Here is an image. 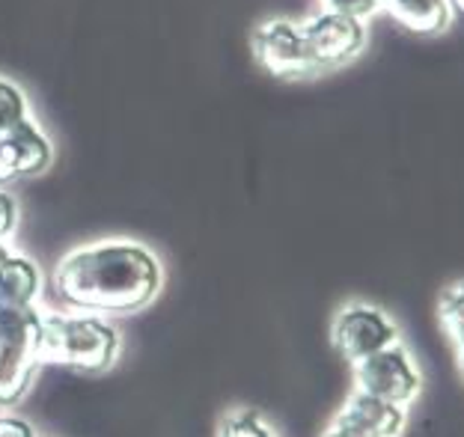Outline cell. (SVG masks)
<instances>
[{
	"label": "cell",
	"mask_w": 464,
	"mask_h": 437,
	"mask_svg": "<svg viewBox=\"0 0 464 437\" xmlns=\"http://www.w3.org/2000/svg\"><path fill=\"white\" fill-rule=\"evenodd\" d=\"M54 286L63 301L81 313H137L161 289V265L143 244H90L57 262Z\"/></svg>",
	"instance_id": "cell-1"
},
{
	"label": "cell",
	"mask_w": 464,
	"mask_h": 437,
	"mask_svg": "<svg viewBox=\"0 0 464 437\" xmlns=\"http://www.w3.org/2000/svg\"><path fill=\"white\" fill-rule=\"evenodd\" d=\"M120 357L116 327L92 313H48L42 316L39 360L78 372H104Z\"/></svg>",
	"instance_id": "cell-2"
},
{
	"label": "cell",
	"mask_w": 464,
	"mask_h": 437,
	"mask_svg": "<svg viewBox=\"0 0 464 437\" xmlns=\"http://www.w3.org/2000/svg\"><path fill=\"white\" fill-rule=\"evenodd\" d=\"M354 390L393 402L399 408H411L423 393V372H420L411 348L399 339V343L375 351L372 357L354 364Z\"/></svg>",
	"instance_id": "cell-3"
},
{
	"label": "cell",
	"mask_w": 464,
	"mask_h": 437,
	"mask_svg": "<svg viewBox=\"0 0 464 437\" xmlns=\"http://www.w3.org/2000/svg\"><path fill=\"white\" fill-rule=\"evenodd\" d=\"M399 339H402V334H399L393 316L366 301H348L336 310L331 322V345L352 366L372 357L375 351L399 343Z\"/></svg>",
	"instance_id": "cell-4"
},
{
	"label": "cell",
	"mask_w": 464,
	"mask_h": 437,
	"mask_svg": "<svg viewBox=\"0 0 464 437\" xmlns=\"http://www.w3.org/2000/svg\"><path fill=\"white\" fill-rule=\"evenodd\" d=\"M253 57L262 69L280 81H298L313 74V63L304 45V30L286 18H271L253 30Z\"/></svg>",
	"instance_id": "cell-5"
},
{
	"label": "cell",
	"mask_w": 464,
	"mask_h": 437,
	"mask_svg": "<svg viewBox=\"0 0 464 437\" xmlns=\"http://www.w3.org/2000/svg\"><path fill=\"white\" fill-rule=\"evenodd\" d=\"M301 30H304V45H307V57L315 72L343 66V63L361 54L366 45L363 21L331 13V9L307 21Z\"/></svg>",
	"instance_id": "cell-6"
},
{
	"label": "cell",
	"mask_w": 464,
	"mask_h": 437,
	"mask_svg": "<svg viewBox=\"0 0 464 437\" xmlns=\"http://www.w3.org/2000/svg\"><path fill=\"white\" fill-rule=\"evenodd\" d=\"M408 408H399L393 402H384L369 393L354 390L345 399L340 413L334 417L336 425H345L363 437H402L408 429Z\"/></svg>",
	"instance_id": "cell-7"
},
{
	"label": "cell",
	"mask_w": 464,
	"mask_h": 437,
	"mask_svg": "<svg viewBox=\"0 0 464 437\" xmlns=\"http://www.w3.org/2000/svg\"><path fill=\"white\" fill-rule=\"evenodd\" d=\"M51 164V143L39 128L24 120L0 137V179L36 176Z\"/></svg>",
	"instance_id": "cell-8"
},
{
	"label": "cell",
	"mask_w": 464,
	"mask_h": 437,
	"mask_svg": "<svg viewBox=\"0 0 464 437\" xmlns=\"http://www.w3.org/2000/svg\"><path fill=\"white\" fill-rule=\"evenodd\" d=\"M39 366V351L0 343V408H15L27 396Z\"/></svg>",
	"instance_id": "cell-9"
},
{
	"label": "cell",
	"mask_w": 464,
	"mask_h": 437,
	"mask_svg": "<svg viewBox=\"0 0 464 437\" xmlns=\"http://www.w3.org/2000/svg\"><path fill=\"white\" fill-rule=\"evenodd\" d=\"M387 13L402 27L423 36L444 34L452 21L450 0H387Z\"/></svg>",
	"instance_id": "cell-10"
},
{
	"label": "cell",
	"mask_w": 464,
	"mask_h": 437,
	"mask_svg": "<svg viewBox=\"0 0 464 437\" xmlns=\"http://www.w3.org/2000/svg\"><path fill=\"white\" fill-rule=\"evenodd\" d=\"M42 289V274L27 256L9 253L0 265V304H36Z\"/></svg>",
	"instance_id": "cell-11"
},
{
	"label": "cell",
	"mask_w": 464,
	"mask_h": 437,
	"mask_svg": "<svg viewBox=\"0 0 464 437\" xmlns=\"http://www.w3.org/2000/svg\"><path fill=\"white\" fill-rule=\"evenodd\" d=\"M438 322L456 351H464V280L438 295Z\"/></svg>",
	"instance_id": "cell-12"
},
{
	"label": "cell",
	"mask_w": 464,
	"mask_h": 437,
	"mask_svg": "<svg viewBox=\"0 0 464 437\" xmlns=\"http://www.w3.org/2000/svg\"><path fill=\"white\" fill-rule=\"evenodd\" d=\"M218 437H274V429L259 411L238 408L229 411L218 425Z\"/></svg>",
	"instance_id": "cell-13"
},
{
	"label": "cell",
	"mask_w": 464,
	"mask_h": 437,
	"mask_svg": "<svg viewBox=\"0 0 464 437\" xmlns=\"http://www.w3.org/2000/svg\"><path fill=\"white\" fill-rule=\"evenodd\" d=\"M27 120V102L9 81H0V137Z\"/></svg>",
	"instance_id": "cell-14"
},
{
	"label": "cell",
	"mask_w": 464,
	"mask_h": 437,
	"mask_svg": "<svg viewBox=\"0 0 464 437\" xmlns=\"http://www.w3.org/2000/svg\"><path fill=\"white\" fill-rule=\"evenodd\" d=\"M378 6H382V0H328L331 13H340V15L357 18V21H363L366 15H372Z\"/></svg>",
	"instance_id": "cell-15"
},
{
	"label": "cell",
	"mask_w": 464,
	"mask_h": 437,
	"mask_svg": "<svg viewBox=\"0 0 464 437\" xmlns=\"http://www.w3.org/2000/svg\"><path fill=\"white\" fill-rule=\"evenodd\" d=\"M15 220H18V206L15 199L6 194V190H0V241H4L9 232L15 229Z\"/></svg>",
	"instance_id": "cell-16"
},
{
	"label": "cell",
	"mask_w": 464,
	"mask_h": 437,
	"mask_svg": "<svg viewBox=\"0 0 464 437\" xmlns=\"http://www.w3.org/2000/svg\"><path fill=\"white\" fill-rule=\"evenodd\" d=\"M0 437H36V429L13 413H0Z\"/></svg>",
	"instance_id": "cell-17"
},
{
	"label": "cell",
	"mask_w": 464,
	"mask_h": 437,
	"mask_svg": "<svg viewBox=\"0 0 464 437\" xmlns=\"http://www.w3.org/2000/svg\"><path fill=\"white\" fill-rule=\"evenodd\" d=\"M322 437H363V434H357V432H352V429H345V425H336V422H331V429L324 432Z\"/></svg>",
	"instance_id": "cell-18"
},
{
	"label": "cell",
	"mask_w": 464,
	"mask_h": 437,
	"mask_svg": "<svg viewBox=\"0 0 464 437\" xmlns=\"http://www.w3.org/2000/svg\"><path fill=\"white\" fill-rule=\"evenodd\" d=\"M9 253H13V250H9V248H6V244H4V241H0V265H4V262H6V256H9Z\"/></svg>",
	"instance_id": "cell-19"
},
{
	"label": "cell",
	"mask_w": 464,
	"mask_h": 437,
	"mask_svg": "<svg viewBox=\"0 0 464 437\" xmlns=\"http://www.w3.org/2000/svg\"><path fill=\"white\" fill-rule=\"evenodd\" d=\"M452 9H459V13H464V0H450Z\"/></svg>",
	"instance_id": "cell-20"
},
{
	"label": "cell",
	"mask_w": 464,
	"mask_h": 437,
	"mask_svg": "<svg viewBox=\"0 0 464 437\" xmlns=\"http://www.w3.org/2000/svg\"><path fill=\"white\" fill-rule=\"evenodd\" d=\"M459 369L464 372V351H459Z\"/></svg>",
	"instance_id": "cell-21"
},
{
	"label": "cell",
	"mask_w": 464,
	"mask_h": 437,
	"mask_svg": "<svg viewBox=\"0 0 464 437\" xmlns=\"http://www.w3.org/2000/svg\"><path fill=\"white\" fill-rule=\"evenodd\" d=\"M382 4H387V0H382Z\"/></svg>",
	"instance_id": "cell-22"
}]
</instances>
